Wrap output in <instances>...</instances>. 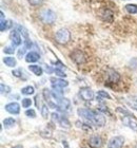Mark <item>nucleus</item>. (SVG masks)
I'll use <instances>...</instances> for the list:
<instances>
[{"label":"nucleus","mask_w":137,"mask_h":148,"mask_svg":"<svg viewBox=\"0 0 137 148\" xmlns=\"http://www.w3.org/2000/svg\"><path fill=\"white\" fill-rule=\"evenodd\" d=\"M95 110H91V109L88 108H78L77 110V113L80 117L85 119V121H88L90 123H93V120H94L95 116Z\"/></svg>","instance_id":"obj_3"},{"label":"nucleus","mask_w":137,"mask_h":148,"mask_svg":"<svg viewBox=\"0 0 137 148\" xmlns=\"http://www.w3.org/2000/svg\"><path fill=\"white\" fill-rule=\"evenodd\" d=\"M54 72H55V74L59 77H65V75H67V74H64V72H62L60 69H58V68L54 69Z\"/></svg>","instance_id":"obj_32"},{"label":"nucleus","mask_w":137,"mask_h":148,"mask_svg":"<svg viewBox=\"0 0 137 148\" xmlns=\"http://www.w3.org/2000/svg\"><path fill=\"white\" fill-rule=\"evenodd\" d=\"M88 144L91 148H101L104 143H102V139L99 136H93L88 141Z\"/></svg>","instance_id":"obj_10"},{"label":"nucleus","mask_w":137,"mask_h":148,"mask_svg":"<svg viewBox=\"0 0 137 148\" xmlns=\"http://www.w3.org/2000/svg\"><path fill=\"white\" fill-rule=\"evenodd\" d=\"M55 40L60 45H67L71 40V33L67 29H59L55 34Z\"/></svg>","instance_id":"obj_2"},{"label":"nucleus","mask_w":137,"mask_h":148,"mask_svg":"<svg viewBox=\"0 0 137 148\" xmlns=\"http://www.w3.org/2000/svg\"><path fill=\"white\" fill-rule=\"evenodd\" d=\"M31 105H32V99H27V97L22 99V107L23 108H29V107H31Z\"/></svg>","instance_id":"obj_27"},{"label":"nucleus","mask_w":137,"mask_h":148,"mask_svg":"<svg viewBox=\"0 0 137 148\" xmlns=\"http://www.w3.org/2000/svg\"><path fill=\"white\" fill-rule=\"evenodd\" d=\"M27 1L33 6H39L43 3V0H27Z\"/></svg>","instance_id":"obj_29"},{"label":"nucleus","mask_w":137,"mask_h":148,"mask_svg":"<svg viewBox=\"0 0 137 148\" xmlns=\"http://www.w3.org/2000/svg\"><path fill=\"white\" fill-rule=\"evenodd\" d=\"M97 95L100 96V97H102V99H111L112 97L110 96V94L108 92H106V91H104V90H99L97 92Z\"/></svg>","instance_id":"obj_26"},{"label":"nucleus","mask_w":137,"mask_h":148,"mask_svg":"<svg viewBox=\"0 0 137 148\" xmlns=\"http://www.w3.org/2000/svg\"><path fill=\"white\" fill-rule=\"evenodd\" d=\"M16 30H17L20 34H22V36L25 37V39H29V33H27V31L23 28V27H21V25H17V29H16Z\"/></svg>","instance_id":"obj_24"},{"label":"nucleus","mask_w":137,"mask_h":148,"mask_svg":"<svg viewBox=\"0 0 137 148\" xmlns=\"http://www.w3.org/2000/svg\"><path fill=\"white\" fill-rule=\"evenodd\" d=\"M3 52L6 53V54H13V53L15 52V49H14V47H5L4 50H3Z\"/></svg>","instance_id":"obj_31"},{"label":"nucleus","mask_w":137,"mask_h":148,"mask_svg":"<svg viewBox=\"0 0 137 148\" xmlns=\"http://www.w3.org/2000/svg\"><path fill=\"white\" fill-rule=\"evenodd\" d=\"M13 148H23V146H22V145H16V146H14Z\"/></svg>","instance_id":"obj_36"},{"label":"nucleus","mask_w":137,"mask_h":148,"mask_svg":"<svg viewBox=\"0 0 137 148\" xmlns=\"http://www.w3.org/2000/svg\"><path fill=\"white\" fill-rule=\"evenodd\" d=\"M79 96L85 102H91L94 99V92L91 88L89 87H83L79 90Z\"/></svg>","instance_id":"obj_4"},{"label":"nucleus","mask_w":137,"mask_h":148,"mask_svg":"<svg viewBox=\"0 0 137 148\" xmlns=\"http://www.w3.org/2000/svg\"><path fill=\"white\" fill-rule=\"evenodd\" d=\"M25 115H27V117L35 119V117H36V112H35L34 109H27V110L25 111Z\"/></svg>","instance_id":"obj_28"},{"label":"nucleus","mask_w":137,"mask_h":148,"mask_svg":"<svg viewBox=\"0 0 137 148\" xmlns=\"http://www.w3.org/2000/svg\"><path fill=\"white\" fill-rule=\"evenodd\" d=\"M92 124L97 127H104L106 125V117H104V115L101 112L96 111L95 112L94 120H93V123Z\"/></svg>","instance_id":"obj_8"},{"label":"nucleus","mask_w":137,"mask_h":148,"mask_svg":"<svg viewBox=\"0 0 137 148\" xmlns=\"http://www.w3.org/2000/svg\"><path fill=\"white\" fill-rule=\"evenodd\" d=\"M12 74L14 75L15 77H18V78H22V79H27V76H23V74H25V72L21 71L20 69H18V70H13L12 71Z\"/></svg>","instance_id":"obj_23"},{"label":"nucleus","mask_w":137,"mask_h":148,"mask_svg":"<svg viewBox=\"0 0 137 148\" xmlns=\"http://www.w3.org/2000/svg\"><path fill=\"white\" fill-rule=\"evenodd\" d=\"M16 124V121L13 119V117H7V119H4L3 120V126L5 128H11Z\"/></svg>","instance_id":"obj_19"},{"label":"nucleus","mask_w":137,"mask_h":148,"mask_svg":"<svg viewBox=\"0 0 137 148\" xmlns=\"http://www.w3.org/2000/svg\"><path fill=\"white\" fill-rule=\"evenodd\" d=\"M41 115L43 116V119H48L49 117V108L46 105H43L41 107Z\"/></svg>","instance_id":"obj_25"},{"label":"nucleus","mask_w":137,"mask_h":148,"mask_svg":"<svg viewBox=\"0 0 137 148\" xmlns=\"http://www.w3.org/2000/svg\"><path fill=\"white\" fill-rule=\"evenodd\" d=\"M125 145V139L121 136H114L108 143V148H122Z\"/></svg>","instance_id":"obj_6"},{"label":"nucleus","mask_w":137,"mask_h":148,"mask_svg":"<svg viewBox=\"0 0 137 148\" xmlns=\"http://www.w3.org/2000/svg\"><path fill=\"white\" fill-rule=\"evenodd\" d=\"M58 124H59L62 128H65V129H69L71 127V123L69 122V120H67V117H64V116H60Z\"/></svg>","instance_id":"obj_18"},{"label":"nucleus","mask_w":137,"mask_h":148,"mask_svg":"<svg viewBox=\"0 0 137 148\" xmlns=\"http://www.w3.org/2000/svg\"><path fill=\"white\" fill-rule=\"evenodd\" d=\"M3 62L5 64V66L10 67V68H13V67H15L17 62H16V59L12 56H7V57H4L3 58Z\"/></svg>","instance_id":"obj_16"},{"label":"nucleus","mask_w":137,"mask_h":148,"mask_svg":"<svg viewBox=\"0 0 137 148\" xmlns=\"http://www.w3.org/2000/svg\"><path fill=\"white\" fill-rule=\"evenodd\" d=\"M97 110L99 111V112H101V113H108V114H110L109 109H108L107 107L102 106V105H99V106H98V107H97Z\"/></svg>","instance_id":"obj_30"},{"label":"nucleus","mask_w":137,"mask_h":148,"mask_svg":"<svg viewBox=\"0 0 137 148\" xmlns=\"http://www.w3.org/2000/svg\"><path fill=\"white\" fill-rule=\"evenodd\" d=\"M122 123L125 124V126L130 127L132 130H134V131L137 132V122L134 119H132L131 116H128V115H123V117H122Z\"/></svg>","instance_id":"obj_11"},{"label":"nucleus","mask_w":137,"mask_h":148,"mask_svg":"<svg viewBox=\"0 0 137 148\" xmlns=\"http://www.w3.org/2000/svg\"><path fill=\"white\" fill-rule=\"evenodd\" d=\"M108 80H109L110 83H113V84L118 83L119 80H120V74L117 71H115V70L111 69L108 72Z\"/></svg>","instance_id":"obj_12"},{"label":"nucleus","mask_w":137,"mask_h":148,"mask_svg":"<svg viewBox=\"0 0 137 148\" xmlns=\"http://www.w3.org/2000/svg\"><path fill=\"white\" fill-rule=\"evenodd\" d=\"M0 89H1V94L2 95H7L10 92H11V87L7 86V85H4V84H1L0 85Z\"/></svg>","instance_id":"obj_22"},{"label":"nucleus","mask_w":137,"mask_h":148,"mask_svg":"<svg viewBox=\"0 0 137 148\" xmlns=\"http://www.w3.org/2000/svg\"><path fill=\"white\" fill-rule=\"evenodd\" d=\"M27 48L25 47H23V48H21V49H19L18 51V57H20V58H22V56H25V52H27Z\"/></svg>","instance_id":"obj_34"},{"label":"nucleus","mask_w":137,"mask_h":148,"mask_svg":"<svg viewBox=\"0 0 137 148\" xmlns=\"http://www.w3.org/2000/svg\"><path fill=\"white\" fill-rule=\"evenodd\" d=\"M21 93L23 95H32V94L35 93V89H34L33 86H27L25 88H22Z\"/></svg>","instance_id":"obj_20"},{"label":"nucleus","mask_w":137,"mask_h":148,"mask_svg":"<svg viewBox=\"0 0 137 148\" xmlns=\"http://www.w3.org/2000/svg\"><path fill=\"white\" fill-rule=\"evenodd\" d=\"M10 38H11V41H12V46L13 47H18L21 45L22 42V38L21 35L17 30H13L10 34Z\"/></svg>","instance_id":"obj_7"},{"label":"nucleus","mask_w":137,"mask_h":148,"mask_svg":"<svg viewBox=\"0 0 137 148\" xmlns=\"http://www.w3.org/2000/svg\"><path fill=\"white\" fill-rule=\"evenodd\" d=\"M52 121L53 122H54V123H56V122H59V119H60V115H59V114L58 113H56V112H54V113H52Z\"/></svg>","instance_id":"obj_33"},{"label":"nucleus","mask_w":137,"mask_h":148,"mask_svg":"<svg viewBox=\"0 0 137 148\" xmlns=\"http://www.w3.org/2000/svg\"><path fill=\"white\" fill-rule=\"evenodd\" d=\"M46 72H49V73H51L52 71H54L52 68H50V67H48V66H46Z\"/></svg>","instance_id":"obj_35"},{"label":"nucleus","mask_w":137,"mask_h":148,"mask_svg":"<svg viewBox=\"0 0 137 148\" xmlns=\"http://www.w3.org/2000/svg\"><path fill=\"white\" fill-rule=\"evenodd\" d=\"M29 70L31 72H33L36 76H41L43 74V69L40 67V66H37V65H31L29 66Z\"/></svg>","instance_id":"obj_15"},{"label":"nucleus","mask_w":137,"mask_h":148,"mask_svg":"<svg viewBox=\"0 0 137 148\" xmlns=\"http://www.w3.org/2000/svg\"><path fill=\"white\" fill-rule=\"evenodd\" d=\"M12 25H13V22L11 21V20H1V23H0V31L1 32L7 31Z\"/></svg>","instance_id":"obj_17"},{"label":"nucleus","mask_w":137,"mask_h":148,"mask_svg":"<svg viewBox=\"0 0 137 148\" xmlns=\"http://www.w3.org/2000/svg\"><path fill=\"white\" fill-rule=\"evenodd\" d=\"M39 18L46 25H53L56 21V13L51 9H44L39 13Z\"/></svg>","instance_id":"obj_1"},{"label":"nucleus","mask_w":137,"mask_h":148,"mask_svg":"<svg viewBox=\"0 0 137 148\" xmlns=\"http://www.w3.org/2000/svg\"><path fill=\"white\" fill-rule=\"evenodd\" d=\"M4 109H5V111H7L11 114H19V112H20V105H19L18 103L12 102L6 104L4 106Z\"/></svg>","instance_id":"obj_9"},{"label":"nucleus","mask_w":137,"mask_h":148,"mask_svg":"<svg viewBox=\"0 0 137 148\" xmlns=\"http://www.w3.org/2000/svg\"><path fill=\"white\" fill-rule=\"evenodd\" d=\"M39 58H40L39 54L37 52H34V51H31V52H29L27 55H25V62H30V64L38 62Z\"/></svg>","instance_id":"obj_13"},{"label":"nucleus","mask_w":137,"mask_h":148,"mask_svg":"<svg viewBox=\"0 0 137 148\" xmlns=\"http://www.w3.org/2000/svg\"><path fill=\"white\" fill-rule=\"evenodd\" d=\"M50 80L52 82V85L60 87V88H64V87L69 86V82H67V80L60 79V78H54V77H52V78H51Z\"/></svg>","instance_id":"obj_14"},{"label":"nucleus","mask_w":137,"mask_h":148,"mask_svg":"<svg viewBox=\"0 0 137 148\" xmlns=\"http://www.w3.org/2000/svg\"><path fill=\"white\" fill-rule=\"evenodd\" d=\"M125 8V11L128 13H130V14H137V4L130 3V4H127Z\"/></svg>","instance_id":"obj_21"},{"label":"nucleus","mask_w":137,"mask_h":148,"mask_svg":"<svg viewBox=\"0 0 137 148\" xmlns=\"http://www.w3.org/2000/svg\"><path fill=\"white\" fill-rule=\"evenodd\" d=\"M71 58L77 65H82L85 62V55L81 50H75L71 53Z\"/></svg>","instance_id":"obj_5"}]
</instances>
